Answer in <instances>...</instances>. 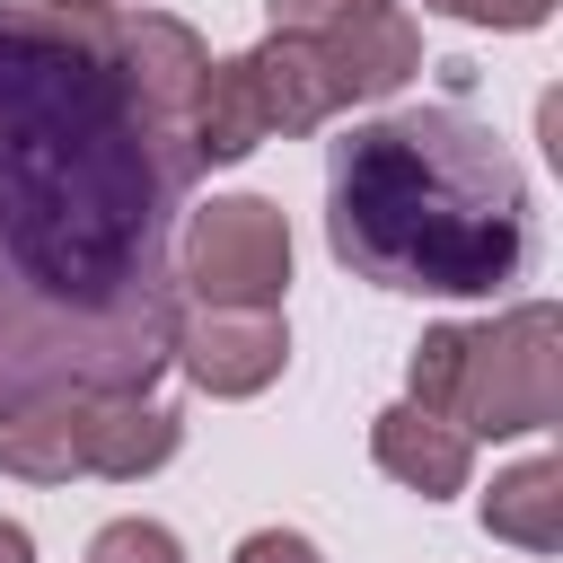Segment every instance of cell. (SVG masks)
<instances>
[{"mask_svg":"<svg viewBox=\"0 0 563 563\" xmlns=\"http://www.w3.org/2000/svg\"><path fill=\"white\" fill-rule=\"evenodd\" d=\"M88 563H185V545H176L158 519H114V528H97Z\"/></svg>","mask_w":563,"mask_h":563,"instance_id":"14","label":"cell"},{"mask_svg":"<svg viewBox=\"0 0 563 563\" xmlns=\"http://www.w3.org/2000/svg\"><path fill=\"white\" fill-rule=\"evenodd\" d=\"M70 9H132V0H70Z\"/></svg>","mask_w":563,"mask_h":563,"instance_id":"19","label":"cell"},{"mask_svg":"<svg viewBox=\"0 0 563 563\" xmlns=\"http://www.w3.org/2000/svg\"><path fill=\"white\" fill-rule=\"evenodd\" d=\"M317 53H325L343 106H361V97H396V88L422 70V26L387 0V9H369V18H352V26H334V35H317Z\"/></svg>","mask_w":563,"mask_h":563,"instance_id":"8","label":"cell"},{"mask_svg":"<svg viewBox=\"0 0 563 563\" xmlns=\"http://www.w3.org/2000/svg\"><path fill=\"white\" fill-rule=\"evenodd\" d=\"M422 9H449V18H466V26H545L554 18V0H422Z\"/></svg>","mask_w":563,"mask_h":563,"instance_id":"16","label":"cell"},{"mask_svg":"<svg viewBox=\"0 0 563 563\" xmlns=\"http://www.w3.org/2000/svg\"><path fill=\"white\" fill-rule=\"evenodd\" d=\"M369 457H378V466H387L396 484H413L422 501H440V493H466L475 440H466L457 422L422 413V405H387V413L369 422Z\"/></svg>","mask_w":563,"mask_h":563,"instance_id":"10","label":"cell"},{"mask_svg":"<svg viewBox=\"0 0 563 563\" xmlns=\"http://www.w3.org/2000/svg\"><path fill=\"white\" fill-rule=\"evenodd\" d=\"M264 9H273L282 35H334V26H352V18H369L387 0H264Z\"/></svg>","mask_w":563,"mask_h":563,"instance_id":"15","label":"cell"},{"mask_svg":"<svg viewBox=\"0 0 563 563\" xmlns=\"http://www.w3.org/2000/svg\"><path fill=\"white\" fill-rule=\"evenodd\" d=\"M185 141H194V158H220V167L246 158L255 141H273L246 62H211V79H202V97H194V114H185Z\"/></svg>","mask_w":563,"mask_h":563,"instance_id":"13","label":"cell"},{"mask_svg":"<svg viewBox=\"0 0 563 563\" xmlns=\"http://www.w3.org/2000/svg\"><path fill=\"white\" fill-rule=\"evenodd\" d=\"M114 62H123V79H132V97L158 114V123H176L185 132V114H194V97H202V79H211V53H202V35L185 26V18H158V9H114Z\"/></svg>","mask_w":563,"mask_h":563,"instance_id":"6","label":"cell"},{"mask_svg":"<svg viewBox=\"0 0 563 563\" xmlns=\"http://www.w3.org/2000/svg\"><path fill=\"white\" fill-rule=\"evenodd\" d=\"M194 167L114 62V9L0 0V405L167 369Z\"/></svg>","mask_w":563,"mask_h":563,"instance_id":"1","label":"cell"},{"mask_svg":"<svg viewBox=\"0 0 563 563\" xmlns=\"http://www.w3.org/2000/svg\"><path fill=\"white\" fill-rule=\"evenodd\" d=\"M413 405L466 440H519L563 413V317L545 299L493 325H431L413 343Z\"/></svg>","mask_w":563,"mask_h":563,"instance_id":"3","label":"cell"},{"mask_svg":"<svg viewBox=\"0 0 563 563\" xmlns=\"http://www.w3.org/2000/svg\"><path fill=\"white\" fill-rule=\"evenodd\" d=\"M176 413L150 396V387H97L88 405H79V457H88V475H106V484H132V475H158L167 457H176Z\"/></svg>","mask_w":563,"mask_h":563,"instance_id":"7","label":"cell"},{"mask_svg":"<svg viewBox=\"0 0 563 563\" xmlns=\"http://www.w3.org/2000/svg\"><path fill=\"white\" fill-rule=\"evenodd\" d=\"M167 361L202 387V396H255L282 378L290 361V334H282V308H176V334H167Z\"/></svg>","mask_w":563,"mask_h":563,"instance_id":"5","label":"cell"},{"mask_svg":"<svg viewBox=\"0 0 563 563\" xmlns=\"http://www.w3.org/2000/svg\"><path fill=\"white\" fill-rule=\"evenodd\" d=\"M484 528H493L501 545L554 554V545H563V466H554V457H519L510 475H493V493H484Z\"/></svg>","mask_w":563,"mask_h":563,"instance_id":"12","label":"cell"},{"mask_svg":"<svg viewBox=\"0 0 563 563\" xmlns=\"http://www.w3.org/2000/svg\"><path fill=\"white\" fill-rule=\"evenodd\" d=\"M0 563H35V545H26V528H18V519H0Z\"/></svg>","mask_w":563,"mask_h":563,"instance_id":"18","label":"cell"},{"mask_svg":"<svg viewBox=\"0 0 563 563\" xmlns=\"http://www.w3.org/2000/svg\"><path fill=\"white\" fill-rule=\"evenodd\" d=\"M229 563H325V554H317L299 528H255V537H246Z\"/></svg>","mask_w":563,"mask_h":563,"instance_id":"17","label":"cell"},{"mask_svg":"<svg viewBox=\"0 0 563 563\" xmlns=\"http://www.w3.org/2000/svg\"><path fill=\"white\" fill-rule=\"evenodd\" d=\"M246 62V79H255V97H264V132H317L325 114H343V88H334V70H325V53H317V35H264L255 53H238Z\"/></svg>","mask_w":563,"mask_h":563,"instance_id":"9","label":"cell"},{"mask_svg":"<svg viewBox=\"0 0 563 563\" xmlns=\"http://www.w3.org/2000/svg\"><path fill=\"white\" fill-rule=\"evenodd\" d=\"M325 246L378 290L493 299L528 273V176L457 106L369 114L325 167Z\"/></svg>","mask_w":563,"mask_h":563,"instance_id":"2","label":"cell"},{"mask_svg":"<svg viewBox=\"0 0 563 563\" xmlns=\"http://www.w3.org/2000/svg\"><path fill=\"white\" fill-rule=\"evenodd\" d=\"M290 282V220L264 194H220L202 211H185V255H176V290L202 308H282Z\"/></svg>","mask_w":563,"mask_h":563,"instance_id":"4","label":"cell"},{"mask_svg":"<svg viewBox=\"0 0 563 563\" xmlns=\"http://www.w3.org/2000/svg\"><path fill=\"white\" fill-rule=\"evenodd\" d=\"M79 405L88 396H9L0 405V466L26 475V484L88 475V457H79Z\"/></svg>","mask_w":563,"mask_h":563,"instance_id":"11","label":"cell"}]
</instances>
